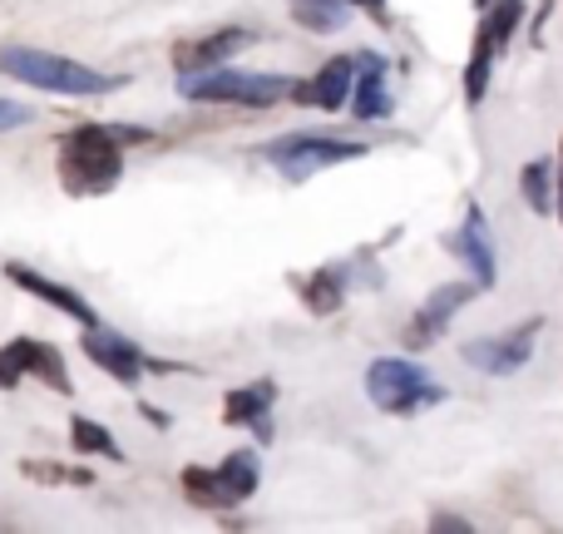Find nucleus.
Instances as JSON below:
<instances>
[{"instance_id": "obj_1", "label": "nucleus", "mask_w": 563, "mask_h": 534, "mask_svg": "<svg viewBox=\"0 0 563 534\" xmlns=\"http://www.w3.org/2000/svg\"><path fill=\"white\" fill-rule=\"evenodd\" d=\"M124 139H134L129 129H104V124H79L59 139V184L75 198H95L109 194L124 174Z\"/></svg>"}, {"instance_id": "obj_2", "label": "nucleus", "mask_w": 563, "mask_h": 534, "mask_svg": "<svg viewBox=\"0 0 563 534\" xmlns=\"http://www.w3.org/2000/svg\"><path fill=\"white\" fill-rule=\"evenodd\" d=\"M0 69L35 89H49V95H109V89L124 85V79L99 75V69L65 55H49V50H0Z\"/></svg>"}, {"instance_id": "obj_3", "label": "nucleus", "mask_w": 563, "mask_h": 534, "mask_svg": "<svg viewBox=\"0 0 563 534\" xmlns=\"http://www.w3.org/2000/svg\"><path fill=\"white\" fill-rule=\"evenodd\" d=\"M287 79L277 75H243V69H184L178 75V95L184 99H203V105H273L287 95Z\"/></svg>"}, {"instance_id": "obj_4", "label": "nucleus", "mask_w": 563, "mask_h": 534, "mask_svg": "<svg viewBox=\"0 0 563 534\" xmlns=\"http://www.w3.org/2000/svg\"><path fill=\"white\" fill-rule=\"evenodd\" d=\"M366 396L376 401L380 411H390V416H416V411L445 401V386H435L430 371H420L416 361L386 357V361H371L366 367Z\"/></svg>"}, {"instance_id": "obj_5", "label": "nucleus", "mask_w": 563, "mask_h": 534, "mask_svg": "<svg viewBox=\"0 0 563 534\" xmlns=\"http://www.w3.org/2000/svg\"><path fill=\"white\" fill-rule=\"evenodd\" d=\"M263 154L287 184H301V178L321 174L331 164L366 159V144H346V139H327V134H287V139H273Z\"/></svg>"}, {"instance_id": "obj_6", "label": "nucleus", "mask_w": 563, "mask_h": 534, "mask_svg": "<svg viewBox=\"0 0 563 534\" xmlns=\"http://www.w3.org/2000/svg\"><path fill=\"white\" fill-rule=\"evenodd\" d=\"M20 377H45L49 391H59V396H69V371L65 361H59L55 347H45V341H30V337H15L10 347H0V391H10Z\"/></svg>"}, {"instance_id": "obj_7", "label": "nucleus", "mask_w": 563, "mask_h": 534, "mask_svg": "<svg viewBox=\"0 0 563 534\" xmlns=\"http://www.w3.org/2000/svg\"><path fill=\"white\" fill-rule=\"evenodd\" d=\"M544 331V317L534 322H519L515 331H505V337H479L465 347V361L479 371H489V377H509V371H519L529 361V351H534V337Z\"/></svg>"}, {"instance_id": "obj_8", "label": "nucleus", "mask_w": 563, "mask_h": 534, "mask_svg": "<svg viewBox=\"0 0 563 534\" xmlns=\"http://www.w3.org/2000/svg\"><path fill=\"white\" fill-rule=\"evenodd\" d=\"M85 357L95 361L99 371H109V377H119V381H124V386H134V381L144 377V351H139L129 337H119V331L89 327V331H85Z\"/></svg>"}, {"instance_id": "obj_9", "label": "nucleus", "mask_w": 563, "mask_h": 534, "mask_svg": "<svg viewBox=\"0 0 563 534\" xmlns=\"http://www.w3.org/2000/svg\"><path fill=\"white\" fill-rule=\"evenodd\" d=\"M351 79H356V59L336 55V59H327V65L317 69V79H311V85H291L287 95H297V99H307V105L336 115V109L351 99Z\"/></svg>"}, {"instance_id": "obj_10", "label": "nucleus", "mask_w": 563, "mask_h": 534, "mask_svg": "<svg viewBox=\"0 0 563 534\" xmlns=\"http://www.w3.org/2000/svg\"><path fill=\"white\" fill-rule=\"evenodd\" d=\"M475 282H450V287H440V292H430V302H426V312H420L416 322L406 327V347H426L430 337H440L445 331V322L455 317L460 307H465L470 297H475Z\"/></svg>"}, {"instance_id": "obj_11", "label": "nucleus", "mask_w": 563, "mask_h": 534, "mask_svg": "<svg viewBox=\"0 0 563 534\" xmlns=\"http://www.w3.org/2000/svg\"><path fill=\"white\" fill-rule=\"evenodd\" d=\"M445 248L475 268V287H495V253H489V243H485V214H479V208H470L465 228H455V233L445 238Z\"/></svg>"}, {"instance_id": "obj_12", "label": "nucleus", "mask_w": 563, "mask_h": 534, "mask_svg": "<svg viewBox=\"0 0 563 534\" xmlns=\"http://www.w3.org/2000/svg\"><path fill=\"white\" fill-rule=\"evenodd\" d=\"M247 45H253V30L228 25V30H218V35L194 40V45H178L174 65L178 69H208V65H223L228 55H238V50H247Z\"/></svg>"}, {"instance_id": "obj_13", "label": "nucleus", "mask_w": 563, "mask_h": 534, "mask_svg": "<svg viewBox=\"0 0 563 534\" xmlns=\"http://www.w3.org/2000/svg\"><path fill=\"white\" fill-rule=\"evenodd\" d=\"M5 277L15 282V287H25V292H35V297H45V302H55L59 312H69L75 322H85V327H95V307H89L79 292H69V287H59V282H49V277H40V272H30L25 263H10L5 268Z\"/></svg>"}, {"instance_id": "obj_14", "label": "nucleus", "mask_w": 563, "mask_h": 534, "mask_svg": "<svg viewBox=\"0 0 563 534\" xmlns=\"http://www.w3.org/2000/svg\"><path fill=\"white\" fill-rule=\"evenodd\" d=\"M213 480H218V495H223V510L243 505V500L257 490V456L253 450H233V456L213 470Z\"/></svg>"}, {"instance_id": "obj_15", "label": "nucleus", "mask_w": 563, "mask_h": 534, "mask_svg": "<svg viewBox=\"0 0 563 534\" xmlns=\"http://www.w3.org/2000/svg\"><path fill=\"white\" fill-rule=\"evenodd\" d=\"M361 89H356V109H351V115L356 119H386L390 115V89H386V65H380L376 55H366L361 59Z\"/></svg>"}, {"instance_id": "obj_16", "label": "nucleus", "mask_w": 563, "mask_h": 534, "mask_svg": "<svg viewBox=\"0 0 563 534\" xmlns=\"http://www.w3.org/2000/svg\"><path fill=\"white\" fill-rule=\"evenodd\" d=\"M273 396H277L273 381H257V386H238L233 396H228V406H223V421H228V426H253L257 416H267Z\"/></svg>"}, {"instance_id": "obj_17", "label": "nucleus", "mask_w": 563, "mask_h": 534, "mask_svg": "<svg viewBox=\"0 0 563 534\" xmlns=\"http://www.w3.org/2000/svg\"><path fill=\"white\" fill-rule=\"evenodd\" d=\"M291 15L301 20L307 30H317V35H327V30H341L351 20V6L356 0H287Z\"/></svg>"}, {"instance_id": "obj_18", "label": "nucleus", "mask_w": 563, "mask_h": 534, "mask_svg": "<svg viewBox=\"0 0 563 534\" xmlns=\"http://www.w3.org/2000/svg\"><path fill=\"white\" fill-rule=\"evenodd\" d=\"M69 440H75V450L79 456H104V460H124V450H119V440L109 436L99 421H85V416H75L69 421Z\"/></svg>"}, {"instance_id": "obj_19", "label": "nucleus", "mask_w": 563, "mask_h": 534, "mask_svg": "<svg viewBox=\"0 0 563 534\" xmlns=\"http://www.w3.org/2000/svg\"><path fill=\"white\" fill-rule=\"evenodd\" d=\"M489 69H495V40H489V30L479 25V35H475V55H470V75H465V95H470V105H479V99H485V89H489Z\"/></svg>"}, {"instance_id": "obj_20", "label": "nucleus", "mask_w": 563, "mask_h": 534, "mask_svg": "<svg viewBox=\"0 0 563 534\" xmlns=\"http://www.w3.org/2000/svg\"><path fill=\"white\" fill-rule=\"evenodd\" d=\"M301 297H307V307L317 312V317L336 312V307H341V272H336V268H321L317 277L301 282Z\"/></svg>"}, {"instance_id": "obj_21", "label": "nucleus", "mask_w": 563, "mask_h": 534, "mask_svg": "<svg viewBox=\"0 0 563 534\" xmlns=\"http://www.w3.org/2000/svg\"><path fill=\"white\" fill-rule=\"evenodd\" d=\"M519 184H525V204L534 208V214H554V178H549V164H544V159L525 164Z\"/></svg>"}, {"instance_id": "obj_22", "label": "nucleus", "mask_w": 563, "mask_h": 534, "mask_svg": "<svg viewBox=\"0 0 563 534\" xmlns=\"http://www.w3.org/2000/svg\"><path fill=\"white\" fill-rule=\"evenodd\" d=\"M20 470L40 486H89V470H59L55 460H20Z\"/></svg>"}, {"instance_id": "obj_23", "label": "nucleus", "mask_w": 563, "mask_h": 534, "mask_svg": "<svg viewBox=\"0 0 563 534\" xmlns=\"http://www.w3.org/2000/svg\"><path fill=\"white\" fill-rule=\"evenodd\" d=\"M519 25V0H499V10L485 20V30H489V40H495V55L505 50V40H509V30Z\"/></svg>"}, {"instance_id": "obj_24", "label": "nucleus", "mask_w": 563, "mask_h": 534, "mask_svg": "<svg viewBox=\"0 0 563 534\" xmlns=\"http://www.w3.org/2000/svg\"><path fill=\"white\" fill-rule=\"evenodd\" d=\"M554 208H559V218H563V174H559V188H554Z\"/></svg>"}, {"instance_id": "obj_25", "label": "nucleus", "mask_w": 563, "mask_h": 534, "mask_svg": "<svg viewBox=\"0 0 563 534\" xmlns=\"http://www.w3.org/2000/svg\"><path fill=\"white\" fill-rule=\"evenodd\" d=\"M361 6H371V10H386V0H361Z\"/></svg>"}, {"instance_id": "obj_26", "label": "nucleus", "mask_w": 563, "mask_h": 534, "mask_svg": "<svg viewBox=\"0 0 563 534\" xmlns=\"http://www.w3.org/2000/svg\"><path fill=\"white\" fill-rule=\"evenodd\" d=\"M475 6H489V0H475Z\"/></svg>"}]
</instances>
